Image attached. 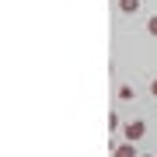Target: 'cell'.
I'll return each mask as SVG.
<instances>
[{
  "mask_svg": "<svg viewBox=\"0 0 157 157\" xmlns=\"http://www.w3.org/2000/svg\"><path fill=\"white\" fill-rule=\"evenodd\" d=\"M122 133H126V140H129V143H136V140L147 133V126L140 122V119H133V122H126V129H122Z\"/></svg>",
  "mask_w": 157,
  "mask_h": 157,
  "instance_id": "obj_1",
  "label": "cell"
},
{
  "mask_svg": "<svg viewBox=\"0 0 157 157\" xmlns=\"http://www.w3.org/2000/svg\"><path fill=\"white\" fill-rule=\"evenodd\" d=\"M136 7H140V0H119V11H126V14H133Z\"/></svg>",
  "mask_w": 157,
  "mask_h": 157,
  "instance_id": "obj_2",
  "label": "cell"
},
{
  "mask_svg": "<svg viewBox=\"0 0 157 157\" xmlns=\"http://www.w3.org/2000/svg\"><path fill=\"white\" fill-rule=\"evenodd\" d=\"M115 157H136V150H133V143H122V147H119V150H115Z\"/></svg>",
  "mask_w": 157,
  "mask_h": 157,
  "instance_id": "obj_3",
  "label": "cell"
},
{
  "mask_svg": "<svg viewBox=\"0 0 157 157\" xmlns=\"http://www.w3.org/2000/svg\"><path fill=\"white\" fill-rule=\"evenodd\" d=\"M147 32H150V35H157V17H150V21H147Z\"/></svg>",
  "mask_w": 157,
  "mask_h": 157,
  "instance_id": "obj_4",
  "label": "cell"
},
{
  "mask_svg": "<svg viewBox=\"0 0 157 157\" xmlns=\"http://www.w3.org/2000/svg\"><path fill=\"white\" fill-rule=\"evenodd\" d=\"M150 94H154V98H157V80H154V84H150Z\"/></svg>",
  "mask_w": 157,
  "mask_h": 157,
  "instance_id": "obj_5",
  "label": "cell"
},
{
  "mask_svg": "<svg viewBox=\"0 0 157 157\" xmlns=\"http://www.w3.org/2000/svg\"><path fill=\"white\" fill-rule=\"evenodd\" d=\"M143 157H150V154H143Z\"/></svg>",
  "mask_w": 157,
  "mask_h": 157,
  "instance_id": "obj_6",
  "label": "cell"
}]
</instances>
